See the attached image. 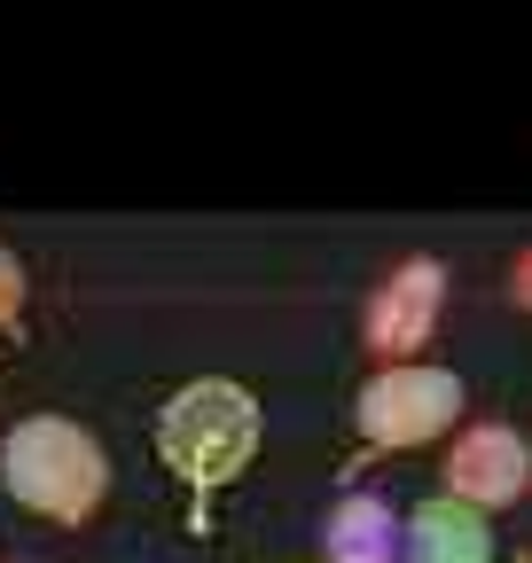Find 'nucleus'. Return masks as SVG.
<instances>
[{
  "label": "nucleus",
  "instance_id": "4",
  "mask_svg": "<svg viewBox=\"0 0 532 563\" xmlns=\"http://www.w3.org/2000/svg\"><path fill=\"white\" fill-rule=\"evenodd\" d=\"M439 306H446V266L439 258H399L384 282H376V298H368V313H361V336H368V352L391 368V361H408V352L439 329Z\"/></svg>",
  "mask_w": 532,
  "mask_h": 563
},
{
  "label": "nucleus",
  "instance_id": "2",
  "mask_svg": "<svg viewBox=\"0 0 532 563\" xmlns=\"http://www.w3.org/2000/svg\"><path fill=\"white\" fill-rule=\"evenodd\" d=\"M258 431H266L258 399L235 376H196L157 407V462L196 493H220V485H235L251 470Z\"/></svg>",
  "mask_w": 532,
  "mask_h": 563
},
{
  "label": "nucleus",
  "instance_id": "10",
  "mask_svg": "<svg viewBox=\"0 0 532 563\" xmlns=\"http://www.w3.org/2000/svg\"><path fill=\"white\" fill-rule=\"evenodd\" d=\"M275 563H290V555H275Z\"/></svg>",
  "mask_w": 532,
  "mask_h": 563
},
{
  "label": "nucleus",
  "instance_id": "7",
  "mask_svg": "<svg viewBox=\"0 0 532 563\" xmlns=\"http://www.w3.org/2000/svg\"><path fill=\"white\" fill-rule=\"evenodd\" d=\"M321 548H329V563H399L408 525H399L391 501H376V493H345L321 525Z\"/></svg>",
  "mask_w": 532,
  "mask_h": 563
},
{
  "label": "nucleus",
  "instance_id": "8",
  "mask_svg": "<svg viewBox=\"0 0 532 563\" xmlns=\"http://www.w3.org/2000/svg\"><path fill=\"white\" fill-rule=\"evenodd\" d=\"M0 329H24V258L0 243Z\"/></svg>",
  "mask_w": 532,
  "mask_h": 563
},
{
  "label": "nucleus",
  "instance_id": "1",
  "mask_svg": "<svg viewBox=\"0 0 532 563\" xmlns=\"http://www.w3.org/2000/svg\"><path fill=\"white\" fill-rule=\"evenodd\" d=\"M0 493L47 525H87L110 501V454L71 415H24L0 439Z\"/></svg>",
  "mask_w": 532,
  "mask_h": 563
},
{
  "label": "nucleus",
  "instance_id": "3",
  "mask_svg": "<svg viewBox=\"0 0 532 563\" xmlns=\"http://www.w3.org/2000/svg\"><path fill=\"white\" fill-rule=\"evenodd\" d=\"M462 407H470V391H462L454 368H431V361H391L361 384L353 415H361V439L384 446V454H408V446H431L446 439Z\"/></svg>",
  "mask_w": 532,
  "mask_h": 563
},
{
  "label": "nucleus",
  "instance_id": "5",
  "mask_svg": "<svg viewBox=\"0 0 532 563\" xmlns=\"http://www.w3.org/2000/svg\"><path fill=\"white\" fill-rule=\"evenodd\" d=\"M532 493V446L509 431V422H470V431H454L446 446V501L462 509H509Z\"/></svg>",
  "mask_w": 532,
  "mask_h": 563
},
{
  "label": "nucleus",
  "instance_id": "6",
  "mask_svg": "<svg viewBox=\"0 0 532 563\" xmlns=\"http://www.w3.org/2000/svg\"><path fill=\"white\" fill-rule=\"evenodd\" d=\"M408 563H494V525L478 509L446 501V493H431L408 517Z\"/></svg>",
  "mask_w": 532,
  "mask_h": 563
},
{
  "label": "nucleus",
  "instance_id": "9",
  "mask_svg": "<svg viewBox=\"0 0 532 563\" xmlns=\"http://www.w3.org/2000/svg\"><path fill=\"white\" fill-rule=\"evenodd\" d=\"M509 298L532 313V251H517V266H509Z\"/></svg>",
  "mask_w": 532,
  "mask_h": 563
}]
</instances>
